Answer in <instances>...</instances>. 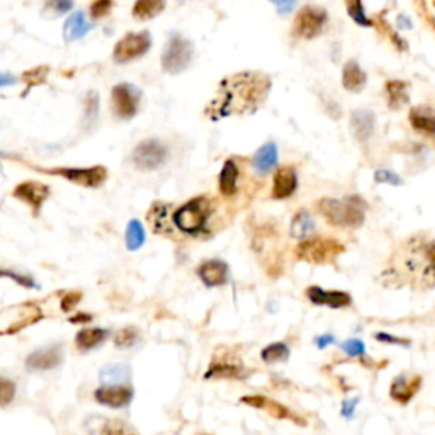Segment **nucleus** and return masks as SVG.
I'll return each mask as SVG.
<instances>
[{
  "mask_svg": "<svg viewBox=\"0 0 435 435\" xmlns=\"http://www.w3.org/2000/svg\"><path fill=\"white\" fill-rule=\"evenodd\" d=\"M136 342H138V330H136L135 326H126V328L119 330L114 337V344L118 345L119 349L133 347Z\"/></svg>",
  "mask_w": 435,
  "mask_h": 435,
  "instance_id": "37",
  "label": "nucleus"
},
{
  "mask_svg": "<svg viewBox=\"0 0 435 435\" xmlns=\"http://www.w3.org/2000/svg\"><path fill=\"white\" fill-rule=\"evenodd\" d=\"M14 394H15L14 382H11L9 380L0 381V403H2V406L9 405V403L14 400Z\"/></svg>",
  "mask_w": 435,
  "mask_h": 435,
  "instance_id": "42",
  "label": "nucleus"
},
{
  "mask_svg": "<svg viewBox=\"0 0 435 435\" xmlns=\"http://www.w3.org/2000/svg\"><path fill=\"white\" fill-rule=\"evenodd\" d=\"M398 26H400L401 29H412V22H410V19L405 18V15L398 18Z\"/></svg>",
  "mask_w": 435,
  "mask_h": 435,
  "instance_id": "52",
  "label": "nucleus"
},
{
  "mask_svg": "<svg viewBox=\"0 0 435 435\" xmlns=\"http://www.w3.org/2000/svg\"><path fill=\"white\" fill-rule=\"evenodd\" d=\"M46 74H48V68H36V70L33 72H27L26 75H24V82L27 83V87L31 86H36V83H41L44 79H46Z\"/></svg>",
  "mask_w": 435,
  "mask_h": 435,
  "instance_id": "43",
  "label": "nucleus"
},
{
  "mask_svg": "<svg viewBox=\"0 0 435 435\" xmlns=\"http://www.w3.org/2000/svg\"><path fill=\"white\" fill-rule=\"evenodd\" d=\"M306 296L313 304L328 306V308H345L352 303V297L344 291H325L320 286H312L306 289Z\"/></svg>",
  "mask_w": 435,
  "mask_h": 435,
  "instance_id": "14",
  "label": "nucleus"
},
{
  "mask_svg": "<svg viewBox=\"0 0 435 435\" xmlns=\"http://www.w3.org/2000/svg\"><path fill=\"white\" fill-rule=\"evenodd\" d=\"M99 112V95L98 92H88L86 99V126L91 128L98 119Z\"/></svg>",
  "mask_w": 435,
  "mask_h": 435,
  "instance_id": "38",
  "label": "nucleus"
},
{
  "mask_svg": "<svg viewBox=\"0 0 435 435\" xmlns=\"http://www.w3.org/2000/svg\"><path fill=\"white\" fill-rule=\"evenodd\" d=\"M342 350L350 357H361L366 354V345L359 338H350V340L342 344Z\"/></svg>",
  "mask_w": 435,
  "mask_h": 435,
  "instance_id": "40",
  "label": "nucleus"
},
{
  "mask_svg": "<svg viewBox=\"0 0 435 435\" xmlns=\"http://www.w3.org/2000/svg\"><path fill=\"white\" fill-rule=\"evenodd\" d=\"M427 11V15L430 18V22L435 26V0H422Z\"/></svg>",
  "mask_w": 435,
  "mask_h": 435,
  "instance_id": "50",
  "label": "nucleus"
},
{
  "mask_svg": "<svg viewBox=\"0 0 435 435\" xmlns=\"http://www.w3.org/2000/svg\"><path fill=\"white\" fill-rule=\"evenodd\" d=\"M236 180H239V167L235 160H227L220 174V191L225 196H233L236 192Z\"/></svg>",
  "mask_w": 435,
  "mask_h": 435,
  "instance_id": "27",
  "label": "nucleus"
},
{
  "mask_svg": "<svg viewBox=\"0 0 435 435\" xmlns=\"http://www.w3.org/2000/svg\"><path fill=\"white\" fill-rule=\"evenodd\" d=\"M241 403L250 405L253 406V408L265 410L269 415H272L274 418H279V420H293L294 424L304 425L303 418L296 417V415H294L289 408H286L284 405H281V403H277V401H271L269 398L262 396V394H252V396L241 398Z\"/></svg>",
  "mask_w": 435,
  "mask_h": 435,
  "instance_id": "13",
  "label": "nucleus"
},
{
  "mask_svg": "<svg viewBox=\"0 0 435 435\" xmlns=\"http://www.w3.org/2000/svg\"><path fill=\"white\" fill-rule=\"evenodd\" d=\"M91 29L92 24L86 21V14L83 12H74L65 22L63 33H65L67 41H76V39L83 38Z\"/></svg>",
  "mask_w": 435,
  "mask_h": 435,
  "instance_id": "24",
  "label": "nucleus"
},
{
  "mask_svg": "<svg viewBox=\"0 0 435 435\" xmlns=\"http://www.w3.org/2000/svg\"><path fill=\"white\" fill-rule=\"evenodd\" d=\"M150 46L152 39L147 31H143V33H130L116 44L112 58H114V62L118 63H128L131 62V60H136L140 58V56H143L148 50H150Z\"/></svg>",
  "mask_w": 435,
  "mask_h": 435,
  "instance_id": "7",
  "label": "nucleus"
},
{
  "mask_svg": "<svg viewBox=\"0 0 435 435\" xmlns=\"http://www.w3.org/2000/svg\"><path fill=\"white\" fill-rule=\"evenodd\" d=\"M262 361L267 362V364H276V362H283L288 361L289 357V347L283 342H277V344L267 345L264 350L260 352Z\"/></svg>",
  "mask_w": 435,
  "mask_h": 435,
  "instance_id": "34",
  "label": "nucleus"
},
{
  "mask_svg": "<svg viewBox=\"0 0 435 435\" xmlns=\"http://www.w3.org/2000/svg\"><path fill=\"white\" fill-rule=\"evenodd\" d=\"M2 276H4V277H11V279H14L15 283L21 284L22 288H38L34 281L31 279V277H27V276H19V274H12V272H9V271H4V272H2Z\"/></svg>",
  "mask_w": 435,
  "mask_h": 435,
  "instance_id": "45",
  "label": "nucleus"
},
{
  "mask_svg": "<svg viewBox=\"0 0 435 435\" xmlns=\"http://www.w3.org/2000/svg\"><path fill=\"white\" fill-rule=\"evenodd\" d=\"M165 156H167V148L162 143L156 140H147L133 150L131 159L140 170H155L165 162Z\"/></svg>",
  "mask_w": 435,
  "mask_h": 435,
  "instance_id": "9",
  "label": "nucleus"
},
{
  "mask_svg": "<svg viewBox=\"0 0 435 435\" xmlns=\"http://www.w3.org/2000/svg\"><path fill=\"white\" fill-rule=\"evenodd\" d=\"M374 180L377 184H392V185H401L403 180L400 175H396L392 170H386V168H380V170L374 174Z\"/></svg>",
  "mask_w": 435,
  "mask_h": 435,
  "instance_id": "41",
  "label": "nucleus"
},
{
  "mask_svg": "<svg viewBox=\"0 0 435 435\" xmlns=\"http://www.w3.org/2000/svg\"><path fill=\"white\" fill-rule=\"evenodd\" d=\"M168 204H155L148 213V221L156 233H168Z\"/></svg>",
  "mask_w": 435,
  "mask_h": 435,
  "instance_id": "32",
  "label": "nucleus"
},
{
  "mask_svg": "<svg viewBox=\"0 0 435 435\" xmlns=\"http://www.w3.org/2000/svg\"><path fill=\"white\" fill-rule=\"evenodd\" d=\"M131 377V369L128 368L126 364H109L104 366L102 369L99 370V380L102 382H124V381H130Z\"/></svg>",
  "mask_w": 435,
  "mask_h": 435,
  "instance_id": "31",
  "label": "nucleus"
},
{
  "mask_svg": "<svg viewBox=\"0 0 435 435\" xmlns=\"http://www.w3.org/2000/svg\"><path fill=\"white\" fill-rule=\"evenodd\" d=\"M142 92L131 83H119L112 88V109L119 119H131L138 112Z\"/></svg>",
  "mask_w": 435,
  "mask_h": 435,
  "instance_id": "8",
  "label": "nucleus"
},
{
  "mask_svg": "<svg viewBox=\"0 0 435 435\" xmlns=\"http://www.w3.org/2000/svg\"><path fill=\"white\" fill-rule=\"evenodd\" d=\"M297 187V177L293 167H284L279 168L274 175V187H272V196L276 199H288L294 194Z\"/></svg>",
  "mask_w": 435,
  "mask_h": 435,
  "instance_id": "18",
  "label": "nucleus"
},
{
  "mask_svg": "<svg viewBox=\"0 0 435 435\" xmlns=\"http://www.w3.org/2000/svg\"><path fill=\"white\" fill-rule=\"evenodd\" d=\"M111 6H112L111 0H95V2L92 4V9H91L92 18L94 19L104 18V15L111 11Z\"/></svg>",
  "mask_w": 435,
  "mask_h": 435,
  "instance_id": "44",
  "label": "nucleus"
},
{
  "mask_svg": "<svg viewBox=\"0 0 435 435\" xmlns=\"http://www.w3.org/2000/svg\"><path fill=\"white\" fill-rule=\"evenodd\" d=\"M344 252V247L333 239H308L296 248L297 259L312 264H330Z\"/></svg>",
  "mask_w": 435,
  "mask_h": 435,
  "instance_id": "6",
  "label": "nucleus"
},
{
  "mask_svg": "<svg viewBox=\"0 0 435 435\" xmlns=\"http://www.w3.org/2000/svg\"><path fill=\"white\" fill-rule=\"evenodd\" d=\"M63 352L62 345H48V347L34 350L29 354L26 359V369L27 370H50L58 368L62 364Z\"/></svg>",
  "mask_w": 435,
  "mask_h": 435,
  "instance_id": "11",
  "label": "nucleus"
},
{
  "mask_svg": "<svg viewBox=\"0 0 435 435\" xmlns=\"http://www.w3.org/2000/svg\"><path fill=\"white\" fill-rule=\"evenodd\" d=\"M102 435H140L135 427L124 420H107L102 427Z\"/></svg>",
  "mask_w": 435,
  "mask_h": 435,
  "instance_id": "35",
  "label": "nucleus"
},
{
  "mask_svg": "<svg viewBox=\"0 0 435 435\" xmlns=\"http://www.w3.org/2000/svg\"><path fill=\"white\" fill-rule=\"evenodd\" d=\"M315 232V220L308 211H300L291 221V236L296 240H308Z\"/></svg>",
  "mask_w": 435,
  "mask_h": 435,
  "instance_id": "26",
  "label": "nucleus"
},
{
  "mask_svg": "<svg viewBox=\"0 0 435 435\" xmlns=\"http://www.w3.org/2000/svg\"><path fill=\"white\" fill-rule=\"evenodd\" d=\"M53 174L63 175L72 182L87 185V187H98L106 180L107 172L104 167H91V168H56Z\"/></svg>",
  "mask_w": 435,
  "mask_h": 435,
  "instance_id": "12",
  "label": "nucleus"
},
{
  "mask_svg": "<svg viewBox=\"0 0 435 435\" xmlns=\"http://www.w3.org/2000/svg\"><path fill=\"white\" fill-rule=\"evenodd\" d=\"M368 204L361 196H349L345 199L320 201V211L326 220L337 227L357 228L364 223Z\"/></svg>",
  "mask_w": 435,
  "mask_h": 435,
  "instance_id": "3",
  "label": "nucleus"
},
{
  "mask_svg": "<svg viewBox=\"0 0 435 435\" xmlns=\"http://www.w3.org/2000/svg\"><path fill=\"white\" fill-rule=\"evenodd\" d=\"M109 337V332L106 328H82L75 337V345L76 349L86 352L98 345L102 344L104 340Z\"/></svg>",
  "mask_w": 435,
  "mask_h": 435,
  "instance_id": "25",
  "label": "nucleus"
},
{
  "mask_svg": "<svg viewBox=\"0 0 435 435\" xmlns=\"http://www.w3.org/2000/svg\"><path fill=\"white\" fill-rule=\"evenodd\" d=\"M347 2V11H349V15L354 19V22H357L359 26H373V22H370V19L366 15L364 12V7H362V2L361 0H345Z\"/></svg>",
  "mask_w": 435,
  "mask_h": 435,
  "instance_id": "36",
  "label": "nucleus"
},
{
  "mask_svg": "<svg viewBox=\"0 0 435 435\" xmlns=\"http://www.w3.org/2000/svg\"><path fill=\"white\" fill-rule=\"evenodd\" d=\"M366 82H368V75L359 67V63L354 62V60L345 63L344 74H342V83H344V87L349 92H361L366 87Z\"/></svg>",
  "mask_w": 435,
  "mask_h": 435,
  "instance_id": "22",
  "label": "nucleus"
},
{
  "mask_svg": "<svg viewBox=\"0 0 435 435\" xmlns=\"http://www.w3.org/2000/svg\"><path fill=\"white\" fill-rule=\"evenodd\" d=\"M194 48L189 39L180 34H172L162 55V67L167 74L177 75L191 65Z\"/></svg>",
  "mask_w": 435,
  "mask_h": 435,
  "instance_id": "5",
  "label": "nucleus"
},
{
  "mask_svg": "<svg viewBox=\"0 0 435 435\" xmlns=\"http://www.w3.org/2000/svg\"><path fill=\"white\" fill-rule=\"evenodd\" d=\"M386 92H388V102L392 109H400L408 102V86L401 80H392L386 83Z\"/></svg>",
  "mask_w": 435,
  "mask_h": 435,
  "instance_id": "30",
  "label": "nucleus"
},
{
  "mask_svg": "<svg viewBox=\"0 0 435 435\" xmlns=\"http://www.w3.org/2000/svg\"><path fill=\"white\" fill-rule=\"evenodd\" d=\"M326 19H328V15H326V12L320 9V7H303L296 18L294 31H296V34L301 36V38L312 39L323 31Z\"/></svg>",
  "mask_w": 435,
  "mask_h": 435,
  "instance_id": "10",
  "label": "nucleus"
},
{
  "mask_svg": "<svg viewBox=\"0 0 435 435\" xmlns=\"http://www.w3.org/2000/svg\"><path fill=\"white\" fill-rule=\"evenodd\" d=\"M392 272L401 283L435 288V239L412 236L393 255Z\"/></svg>",
  "mask_w": 435,
  "mask_h": 435,
  "instance_id": "2",
  "label": "nucleus"
},
{
  "mask_svg": "<svg viewBox=\"0 0 435 435\" xmlns=\"http://www.w3.org/2000/svg\"><path fill=\"white\" fill-rule=\"evenodd\" d=\"M333 342H335V337H333V335H321V337L316 338L315 344H316V347L325 349L326 345H332Z\"/></svg>",
  "mask_w": 435,
  "mask_h": 435,
  "instance_id": "51",
  "label": "nucleus"
},
{
  "mask_svg": "<svg viewBox=\"0 0 435 435\" xmlns=\"http://www.w3.org/2000/svg\"><path fill=\"white\" fill-rule=\"evenodd\" d=\"M209 215H211L209 201L203 196L196 197L177 209L175 227L187 235H199L206 228Z\"/></svg>",
  "mask_w": 435,
  "mask_h": 435,
  "instance_id": "4",
  "label": "nucleus"
},
{
  "mask_svg": "<svg viewBox=\"0 0 435 435\" xmlns=\"http://www.w3.org/2000/svg\"><path fill=\"white\" fill-rule=\"evenodd\" d=\"M197 276L201 277L208 288H216V286L225 284L228 281V265L221 260H208L199 265Z\"/></svg>",
  "mask_w": 435,
  "mask_h": 435,
  "instance_id": "17",
  "label": "nucleus"
},
{
  "mask_svg": "<svg viewBox=\"0 0 435 435\" xmlns=\"http://www.w3.org/2000/svg\"><path fill=\"white\" fill-rule=\"evenodd\" d=\"M272 82L260 72H241L220 83L215 99L206 107V116L213 121L228 116L250 114L267 99Z\"/></svg>",
  "mask_w": 435,
  "mask_h": 435,
  "instance_id": "1",
  "label": "nucleus"
},
{
  "mask_svg": "<svg viewBox=\"0 0 435 435\" xmlns=\"http://www.w3.org/2000/svg\"><path fill=\"white\" fill-rule=\"evenodd\" d=\"M145 243V229L138 220H131L126 228V247L128 250L135 252L142 248Z\"/></svg>",
  "mask_w": 435,
  "mask_h": 435,
  "instance_id": "33",
  "label": "nucleus"
},
{
  "mask_svg": "<svg viewBox=\"0 0 435 435\" xmlns=\"http://www.w3.org/2000/svg\"><path fill=\"white\" fill-rule=\"evenodd\" d=\"M410 124L415 131L425 136H435V109L429 106H417L410 111Z\"/></svg>",
  "mask_w": 435,
  "mask_h": 435,
  "instance_id": "21",
  "label": "nucleus"
},
{
  "mask_svg": "<svg viewBox=\"0 0 435 435\" xmlns=\"http://www.w3.org/2000/svg\"><path fill=\"white\" fill-rule=\"evenodd\" d=\"M74 7V0H46V6H44V12H51L53 15L65 14Z\"/></svg>",
  "mask_w": 435,
  "mask_h": 435,
  "instance_id": "39",
  "label": "nucleus"
},
{
  "mask_svg": "<svg viewBox=\"0 0 435 435\" xmlns=\"http://www.w3.org/2000/svg\"><path fill=\"white\" fill-rule=\"evenodd\" d=\"M91 320H92L91 315H79V316L70 318L72 323H76V321H80V323H87V321H91Z\"/></svg>",
  "mask_w": 435,
  "mask_h": 435,
  "instance_id": "53",
  "label": "nucleus"
},
{
  "mask_svg": "<svg viewBox=\"0 0 435 435\" xmlns=\"http://www.w3.org/2000/svg\"><path fill=\"white\" fill-rule=\"evenodd\" d=\"M94 394L95 400H98L100 405L111 406V408H123L133 398L131 388H126V386L121 384L102 386V388H99Z\"/></svg>",
  "mask_w": 435,
  "mask_h": 435,
  "instance_id": "16",
  "label": "nucleus"
},
{
  "mask_svg": "<svg viewBox=\"0 0 435 435\" xmlns=\"http://www.w3.org/2000/svg\"><path fill=\"white\" fill-rule=\"evenodd\" d=\"M357 398L356 400H347L344 401V405H342V415H344L345 418H352L354 417V412H356V406H357Z\"/></svg>",
  "mask_w": 435,
  "mask_h": 435,
  "instance_id": "49",
  "label": "nucleus"
},
{
  "mask_svg": "<svg viewBox=\"0 0 435 435\" xmlns=\"http://www.w3.org/2000/svg\"><path fill=\"white\" fill-rule=\"evenodd\" d=\"M165 4L167 0H136L135 7H133V15L136 19H153L165 9Z\"/></svg>",
  "mask_w": 435,
  "mask_h": 435,
  "instance_id": "29",
  "label": "nucleus"
},
{
  "mask_svg": "<svg viewBox=\"0 0 435 435\" xmlns=\"http://www.w3.org/2000/svg\"><path fill=\"white\" fill-rule=\"evenodd\" d=\"M277 159H279V153H277V147L274 143H267L260 148L259 152L253 155L252 163L259 174H269L274 167L277 165Z\"/></svg>",
  "mask_w": 435,
  "mask_h": 435,
  "instance_id": "23",
  "label": "nucleus"
},
{
  "mask_svg": "<svg viewBox=\"0 0 435 435\" xmlns=\"http://www.w3.org/2000/svg\"><path fill=\"white\" fill-rule=\"evenodd\" d=\"M350 126H352V133L359 142H368L370 136L374 135V128H376V118L368 109H357L352 112L350 118Z\"/></svg>",
  "mask_w": 435,
  "mask_h": 435,
  "instance_id": "19",
  "label": "nucleus"
},
{
  "mask_svg": "<svg viewBox=\"0 0 435 435\" xmlns=\"http://www.w3.org/2000/svg\"><path fill=\"white\" fill-rule=\"evenodd\" d=\"M48 194H50V189L39 182H22L14 191V196L19 197V199L26 201V203L29 204L36 213L39 211V208H41V204L44 203V199H46Z\"/></svg>",
  "mask_w": 435,
  "mask_h": 435,
  "instance_id": "20",
  "label": "nucleus"
},
{
  "mask_svg": "<svg viewBox=\"0 0 435 435\" xmlns=\"http://www.w3.org/2000/svg\"><path fill=\"white\" fill-rule=\"evenodd\" d=\"M271 2L276 6V9L279 14H289V12L294 11V7H296L297 0H271Z\"/></svg>",
  "mask_w": 435,
  "mask_h": 435,
  "instance_id": "46",
  "label": "nucleus"
},
{
  "mask_svg": "<svg viewBox=\"0 0 435 435\" xmlns=\"http://www.w3.org/2000/svg\"><path fill=\"white\" fill-rule=\"evenodd\" d=\"M206 380H211V377H243V370H241L240 364H235V362L229 361H218L213 362L209 366V370L204 374Z\"/></svg>",
  "mask_w": 435,
  "mask_h": 435,
  "instance_id": "28",
  "label": "nucleus"
},
{
  "mask_svg": "<svg viewBox=\"0 0 435 435\" xmlns=\"http://www.w3.org/2000/svg\"><path fill=\"white\" fill-rule=\"evenodd\" d=\"M80 297H82V294H80V293H68L67 296L62 300V309H63V312H70V309L74 308L76 303H79Z\"/></svg>",
  "mask_w": 435,
  "mask_h": 435,
  "instance_id": "47",
  "label": "nucleus"
},
{
  "mask_svg": "<svg viewBox=\"0 0 435 435\" xmlns=\"http://www.w3.org/2000/svg\"><path fill=\"white\" fill-rule=\"evenodd\" d=\"M376 338L380 342H384V344H394V345H405L408 347L410 342L405 340V338H396L393 335H388V333H376Z\"/></svg>",
  "mask_w": 435,
  "mask_h": 435,
  "instance_id": "48",
  "label": "nucleus"
},
{
  "mask_svg": "<svg viewBox=\"0 0 435 435\" xmlns=\"http://www.w3.org/2000/svg\"><path fill=\"white\" fill-rule=\"evenodd\" d=\"M422 377L420 376H408V374H400L396 376L392 382V388H389V394L394 401L406 405L412 398L417 394L420 389Z\"/></svg>",
  "mask_w": 435,
  "mask_h": 435,
  "instance_id": "15",
  "label": "nucleus"
}]
</instances>
